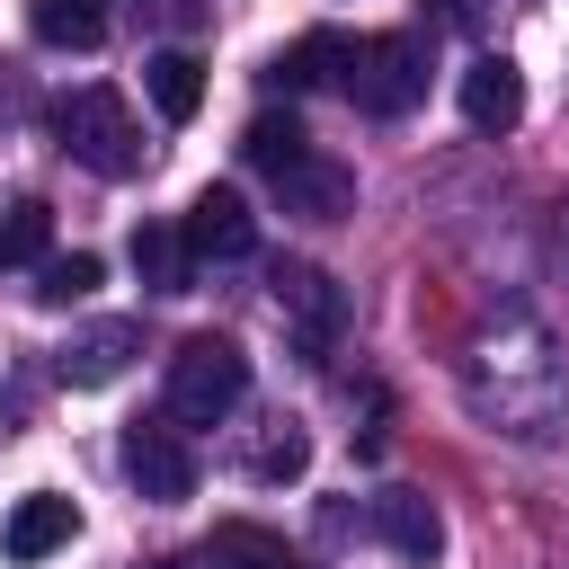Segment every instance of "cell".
Listing matches in <instances>:
<instances>
[{"label": "cell", "instance_id": "6da1fadb", "mask_svg": "<svg viewBox=\"0 0 569 569\" xmlns=\"http://www.w3.org/2000/svg\"><path fill=\"white\" fill-rule=\"evenodd\" d=\"M462 391L507 436H560V418H569V373H560V356L533 320H507L498 338H471Z\"/></svg>", "mask_w": 569, "mask_h": 569}, {"label": "cell", "instance_id": "7a4b0ae2", "mask_svg": "<svg viewBox=\"0 0 569 569\" xmlns=\"http://www.w3.org/2000/svg\"><path fill=\"white\" fill-rule=\"evenodd\" d=\"M240 400H249V356L222 329L178 338V356H169V418L178 427H222Z\"/></svg>", "mask_w": 569, "mask_h": 569}, {"label": "cell", "instance_id": "3957f363", "mask_svg": "<svg viewBox=\"0 0 569 569\" xmlns=\"http://www.w3.org/2000/svg\"><path fill=\"white\" fill-rule=\"evenodd\" d=\"M427 71H436V44L427 36H356V53H347V98L365 107V116H382V124H400L418 98H427Z\"/></svg>", "mask_w": 569, "mask_h": 569}, {"label": "cell", "instance_id": "277c9868", "mask_svg": "<svg viewBox=\"0 0 569 569\" xmlns=\"http://www.w3.org/2000/svg\"><path fill=\"white\" fill-rule=\"evenodd\" d=\"M53 133H62V151H71L80 169H98V178H133V169H142V124H133V107H124L116 89H98V80L53 107Z\"/></svg>", "mask_w": 569, "mask_h": 569}, {"label": "cell", "instance_id": "5b68a950", "mask_svg": "<svg viewBox=\"0 0 569 569\" xmlns=\"http://www.w3.org/2000/svg\"><path fill=\"white\" fill-rule=\"evenodd\" d=\"M116 462H124V480H133L151 507L196 498V445H187V427H178V418H133V427H124V445H116Z\"/></svg>", "mask_w": 569, "mask_h": 569}, {"label": "cell", "instance_id": "8992f818", "mask_svg": "<svg viewBox=\"0 0 569 569\" xmlns=\"http://www.w3.org/2000/svg\"><path fill=\"white\" fill-rule=\"evenodd\" d=\"M276 320H284V338H293L302 356H329L338 329H347L338 276H329V267H276Z\"/></svg>", "mask_w": 569, "mask_h": 569}, {"label": "cell", "instance_id": "52a82bcc", "mask_svg": "<svg viewBox=\"0 0 569 569\" xmlns=\"http://www.w3.org/2000/svg\"><path fill=\"white\" fill-rule=\"evenodd\" d=\"M178 231H187V249H196V258H249V249H258V213H249V196H240V187H204V196L187 204V222H178Z\"/></svg>", "mask_w": 569, "mask_h": 569}, {"label": "cell", "instance_id": "ba28073f", "mask_svg": "<svg viewBox=\"0 0 569 569\" xmlns=\"http://www.w3.org/2000/svg\"><path fill=\"white\" fill-rule=\"evenodd\" d=\"M71 533H80V507L62 489H27L0 525V551L9 560H53V551H71Z\"/></svg>", "mask_w": 569, "mask_h": 569}, {"label": "cell", "instance_id": "9c48e42d", "mask_svg": "<svg viewBox=\"0 0 569 569\" xmlns=\"http://www.w3.org/2000/svg\"><path fill=\"white\" fill-rule=\"evenodd\" d=\"M373 533H382L409 569H436V551H445V516H436V498H418V489H382V498H373Z\"/></svg>", "mask_w": 569, "mask_h": 569}, {"label": "cell", "instance_id": "30bf717a", "mask_svg": "<svg viewBox=\"0 0 569 569\" xmlns=\"http://www.w3.org/2000/svg\"><path fill=\"white\" fill-rule=\"evenodd\" d=\"M133 347H142L133 320H98V329H80V338L53 356V373H62L71 391H98V382H116V373L133 365Z\"/></svg>", "mask_w": 569, "mask_h": 569}, {"label": "cell", "instance_id": "8fae6325", "mask_svg": "<svg viewBox=\"0 0 569 569\" xmlns=\"http://www.w3.org/2000/svg\"><path fill=\"white\" fill-rule=\"evenodd\" d=\"M462 116H471L480 133H507V124L525 116V71H516L507 53H480V62L462 71Z\"/></svg>", "mask_w": 569, "mask_h": 569}, {"label": "cell", "instance_id": "7c38bea8", "mask_svg": "<svg viewBox=\"0 0 569 569\" xmlns=\"http://www.w3.org/2000/svg\"><path fill=\"white\" fill-rule=\"evenodd\" d=\"M276 196H284V213L338 222V213L356 204V169H347V160H329V151H311L302 169H284V178H276Z\"/></svg>", "mask_w": 569, "mask_h": 569}, {"label": "cell", "instance_id": "4fadbf2b", "mask_svg": "<svg viewBox=\"0 0 569 569\" xmlns=\"http://www.w3.org/2000/svg\"><path fill=\"white\" fill-rule=\"evenodd\" d=\"M347 53H356V44H347L338 27H311L302 44H284V53L267 62V80H276V89H329V80H347Z\"/></svg>", "mask_w": 569, "mask_h": 569}, {"label": "cell", "instance_id": "5bb4252c", "mask_svg": "<svg viewBox=\"0 0 569 569\" xmlns=\"http://www.w3.org/2000/svg\"><path fill=\"white\" fill-rule=\"evenodd\" d=\"M27 27H36V44H53V53H89V44L107 36V0H27Z\"/></svg>", "mask_w": 569, "mask_h": 569}, {"label": "cell", "instance_id": "9a60e30c", "mask_svg": "<svg viewBox=\"0 0 569 569\" xmlns=\"http://www.w3.org/2000/svg\"><path fill=\"white\" fill-rule=\"evenodd\" d=\"M142 89H151V107H160L169 124H187V116L204 107V62L169 44V53H151V62H142Z\"/></svg>", "mask_w": 569, "mask_h": 569}, {"label": "cell", "instance_id": "2e32d148", "mask_svg": "<svg viewBox=\"0 0 569 569\" xmlns=\"http://www.w3.org/2000/svg\"><path fill=\"white\" fill-rule=\"evenodd\" d=\"M187 231L178 222H133V276L151 284V293H187Z\"/></svg>", "mask_w": 569, "mask_h": 569}, {"label": "cell", "instance_id": "e0dca14e", "mask_svg": "<svg viewBox=\"0 0 569 569\" xmlns=\"http://www.w3.org/2000/svg\"><path fill=\"white\" fill-rule=\"evenodd\" d=\"M240 151H249V169L276 187L284 169H302L311 160V133L293 124V116H249V133H240Z\"/></svg>", "mask_w": 569, "mask_h": 569}, {"label": "cell", "instance_id": "ac0fdd59", "mask_svg": "<svg viewBox=\"0 0 569 569\" xmlns=\"http://www.w3.org/2000/svg\"><path fill=\"white\" fill-rule=\"evenodd\" d=\"M222 569H302L293 551H284V533H267V525H249V516H231V525H213V542H204Z\"/></svg>", "mask_w": 569, "mask_h": 569}, {"label": "cell", "instance_id": "d6986e66", "mask_svg": "<svg viewBox=\"0 0 569 569\" xmlns=\"http://www.w3.org/2000/svg\"><path fill=\"white\" fill-rule=\"evenodd\" d=\"M44 249H53V204L44 196H18L0 213V267H44Z\"/></svg>", "mask_w": 569, "mask_h": 569}, {"label": "cell", "instance_id": "ffe728a7", "mask_svg": "<svg viewBox=\"0 0 569 569\" xmlns=\"http://www.w3.org/2000/svg\"><path fill=\"white\" fill-rule=\"evenodd\" d=\"M98 276H107V267H98V249L44 258V267H36V302H44V311H71V302H89V293H98Z\"/></svg>", "mask_w": 569, "mask_h": 569}, {"label": "cell", "instance_id": "44dd1931", "mask_svg": "<svg viewBox=\"0 0 569 569\" xmlns=\"http://www.w3.org/2000/svg\"><path fill=\"white\" fill-rule=\"evenodd\" d=\"M302 462H311V436L276 418V436H267V445L249 453V480H302Z\"/></svg>", "mask_w": 569, "mask_h": 569}, {"label": "cell", "instance_id": "7402d4cb", "mask_svg": "<svg viewBox=\"0 0 569 569\" xmlns=\"http://www.w3.org/2000/svg\"><path fill=\"white\" fill-rule=\"evenodd\" d=\"M133 18H160V27H196V0H133Z\"/></svg>", "mask_w": 569, "mask_h": 569}, {"label": "cell", "instance_id": "603a6c76", "mask_svg": "<svg viewBox=\"0 0 569 569\" xmlns=\"http://www.w3.org/2000/svg\"><path fill=\"white\" fill-rule=\"evenodd\" d=\"M436 27H480V0H427Z\"/></svg>", "mask_w": 569, "mask_h": 569}, {"label": "cell", "instance_id": "cb8c5ba5", "mask_svg": "<svg viewBox=\"0 0 569 569\" xmlns=\"http://www.w3.org/2000/svg\"><path fill=\"white\" fill-rule=\"evenodd\" d=\"M169 569H222V560H213V551H187V560H169Z\"/></svg>", "mask_w": 569, "mask_h": 569}]
</instances>
